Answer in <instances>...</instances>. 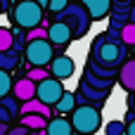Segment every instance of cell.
Listing matches in <instances>:
<instances>
[{
  "label": "cell",
  "instance_id": "1",
  "mask_svg": "<svg viewBox=\"0 0 135 135\" xmlns=\"http://www.w3.org/2000/svg\"><path fill=\"white\" fill-rule=\"evenodd\" d=\"M90 59L104 69L119 71V66L128 59V47H123L121 43H109L107 36L100 33L90 45Z\"/></svg>",
  "mask_w": 135,
  "mask_h": 135
},
{
  "label": "cell",
  "instance_id": "2",
  "mask_svg": "<svg viewBox=\"0 0 135 135\" xmlns=\"http://www.w3.org/2000/svg\"><path fill=\"white\" fill-rule=\"evenodd\" d=\"M59 19L57 21H62V24H66V28L71 31V40H78V38H83L88 31H90V19H88V14H85V9L78 5V2H69L59 14H57Z\"/></svg>",
  "mask_w": 135,
  "mask_h": 135
},
{
  "label": "cell",
  "instance_id": "3",
  "mask_svg": "<svg viewBox=\"0 0 135 135\" xmlns=\"http://www.w3.org/2000/svg\"><path fill=\"white\" fill-rule=\"evenodd\" d=\"M71 128L78 131L81 135H95L102 126V112L85 104V107H74L71 112Z\"/></svg>",
  "mask_w": 135,
  "mask_h": 135
},
{
  "label": "cell",
  "instance_id": "4",
  "mask_svg": "<svg viewBox=\"0 0 135 135\" xmlns=\"http://www.w3.org/2000/svg\"><path fill=\"white\" fill-rule=\"evenodd\" d=\"M43 19H45V9H40V7L33 5V2L19 0V2L12 7V21H14L17 28H21V31H31V28L40 26Z\"/></svg>",
  "mask_w": 135,
  "mask_h": 135
},
{
  "label": "cell",
  "instance_id": "5",
  "mask_svg": "<svg viewBox=\"0 0 135 135\" xmlns=\"http://www.w3.org/2000/svg\"><path fill=\"white\" fill-rule=\"evenodd\" d=\"M24 57L31 64V69H45L52 62L55 50L47 40H31V43L24 45Z\"/></svg>",
  "mask_w": 135,
  "mask_h": 135
},
{
  "label": "cell",
  "instance_id": "6",
  "mask_svg": "<svg viewBox=\"0 0 135 135\" xmlns=\"http://www.w3.org/2000/svg\"><path fill=\"white\" fill-rule=\"evenodd\" d=\"M64 93H66V90H64V83H59V81H55V78H45V81L36 83V95H33V100H38V102L45 104V107H55Z\"/></svg>",
  "mask_w": 135,
  "mask_h": 135
},
{
  "label": "cell",
  "instance_id": "7",
  "mask_svg": "<svg viewBox=\"0 0 135 135\" xmlns=\"http://www.w3.org/2000/svg\"><path fill=\"white\" fill-rule=\"evenodd\" d=\"M45 33H47L45 40L52 45L55 52H64V50L69 47V43H71V31H69L66 24H62V21H52V24H47Z\"/></svg>",
  "mask_w": 135,
  "mask_h": 135
},
{
  "label": "cell",
  "instance_id": "8",
  "mask_svg": "<svg viewBox=\"0 0 135 135\" xmlns=\"http://www.w3.org/2000/svg\"><path fill=\"white\" fill-rule=\"evenodd\" d=\"M47 66H50V69H47L50 78H55V81H59V83L66 81V78H71L74 71H76V62H74L69 55H55Z\"/></svg>",
  "mask_w": 135,
  "mask_h": 135
},
{
  "label": "cell",
  "instance_id": "9",
  "mask_svg": "<svg viewBox=\"0 0 135 135\" xmlns=\"http://www.w3.org/2000/svg\"><path fill=\"white\" fill-rule=\"evenodd\" d=\"M90 21H100V19H107L109 12H112V0H76Z\"/></svg>",
  "mask_w": 135,
  "mask_h": 135
},
{
  "label": "cell",
  "instance_id": "10",
  "mask_svg": "<svg viewBox=\"0 0 135 135\" xmlns=\"http://www.w3.org/2000/svg\"><path fill=\"white\" fill-rule=\"evenodd\" d=\"M9 95L19 102V104H24V102H28V100H33V95H36V83H31L28 78H17V81H12V90H9Z\"/></svg>",
  "mask_w": 135,
  "mask_h": 135
},
{
  "label": "cell",
  "instance_id": "11",
  "mask_svg": "<svg viewBox=\"0 0 135 135\" xmlns=\"http://www.w3.org/2000/svg\"><path fill=\"white\" fill-rule=\"evenodd\" d=\"M116 81H119V85H121L126 93H133V90H135V62L131 59V57L119 66V71H116Z\"/></svg>",
  "mask_w": 135,
  "mask_h": 135
},
{
  "label": "cell",
  "instance_id": "12",
  "mask_svg": "<svg viewBox=\"0 0 135 135\" xmlns=\"http://www.w3.org/2000/svg\"><path fill=\"white\" fill-rule=\"evenodd\" d=\"M19 116H40V119L50 121L52 119V109L45 107V104H40L38 100H28V102L19 104Z\"/></svg>",
  "mask_w": 135,
  "mask_h": 135
},
{
  "label": "cell",
  "instance_id": "13",
  "mask_svg": "<svg viewBox=\"0 0 135 135\" xmlns=\"http://www.w3.org/2000/svg\"><path fill=\"white\" fill-rule=\"evenodd\" d=\"M45 135H74V128L66 119L57 116V119H50L47 126H45Z\"/></svg>",
  "mask_w": 135,
  "mask_h": 135
},
{
  "label": "cell",
  "instance_id": "14",
  "mask_svg": "<svg viewBox=\"0 0 135 135\" xmlns=\"http://www.w3.org/2000/svg\"><path fill=\"white\" fill-rule=\"evenodd\" d=\"M133 9L131 12H114L112 9V14H109V28H114V31H121L126 24H133Z\"/></svg>",
  "mask_w": 135,
  "mask_h": 135
},
{
  "label": "cell",
  "instance_id": "15",
  "mask_svg": "<svg viewBox=\"0 0 135 135\" xmlns=\"http://www.w3.org/2000/svg\"><path fill=\"white\" fill-rule=\"evenodd\" d=\"M19 62H21V55H17L14 50H9V52H0V71H12V69H17L19 66Z\"/></svg>",
  "mask_w": 135,
  "mask_h": 135
},
{
  "label": "cell",
  "instance_id": "16",
  "mask_svg": "<svg viewBox=\"0 0 135 135\" xmlns=\"http://www.w3.org/2000/svg\"><path fill=\"white\" fill-rule=\"evenodd\" d=\"M119 43L123 47H133L135 45V24H126L121 31H119Z\"/></svg>",
  "mask_w": 135,
  "mask_h": 135
},
{
  "label": "cell",
  "instance_id": "17",
  "mask_svg": "<svg viewBox=\"0 0 135 135\" xmlns=\"http://www.w3.org/2000/svg\"><path fill=\"white\" fill-rule=\"evenodd\" d=\"M74 93H64L62 97H59V102L55 104V109L52 112H59V114H66V112H74Z\"/></svg>",
  "mask_w": 135,
  "mask_h": 135
},
{
  "label": "cell",
  "instance_id": "18",
  "mask_svg": "<svg viewBox=\"0 0 135 135\" xmlns=\"http://www.w3.org/2000/svg\"><path fill=\"white\" fill-rule=\"evenodd\" d=\"M0 107L9 114V119H14V116H19V102L12 97V95H5L2 100H0Z\"/></svg>",
  "mask_w": 135,
  "mask_h": 135
},
{
  "label": "cell",
  "instance_id": "19",
  "mask_svg": "<svg viewBox=\"0 0 135 135\" xmlns=\"http://www.w3.org/2000/svg\"><path fill=\"white\" fill-rule=\"evenodd\" d=\"M24 78H28L31 83H40V81L50 78V74H47V69H28Z\"/></svg>",
  "mask_w": 135,
  "mask_h": 135
},
{
  "label": "cell",
  "instance_id": "20",
  "mask_svg": "<svg viewBox=\"0 0 135 135\" xmlns=\"http://www.w3.org/2000/svg\"><path fill=\"white\" fill-rule=\"evenodd\" d=\"M12 50V33L9 28L0 26V52H9Z\"/></svg>",
  "mask_w": 135,
  "mask_h": 135
},
{
  "label": "cell",
  "instance_id": "21",
  "mask_svg": "<svg viewBox=\"0 0 135 135\" xmlns=\"http://www.w3.org/2000/svg\"><path fill=\"white\" fill-rule=\"evenodd\" d=\"M9 90H12V76L7 71H0V100L9 95Z\"/></svg>",
  "mask_w": 135,
  "mask_h": 135
},
{
  "label": "cell",
  "instance_id": "22",
  "mask_svg": "<svg viewBox=\"0 0 135 135\" xmlns=\"http://www.w3.org/2000/svg\"><path fill=\"white\" fill-rule=\"evenodd\" d=\"M69 2H71V0H47L45 9H50V14H55V17H57V14H59L64 7L69 5Z\"/></svg>",
  "mask_w": 135,
  "mask_h": 135
},
{
  "label": "cell",
  "instance_id": "23",
  "mask_svg": "<svg viewBox=\"0 0 135 135\" xmlns=\"http://www.w3.org/2000/svg\"><path fill=\"white\" fill-rule=\"evenodd\" d=\"M45 28L43 26H36V28H31L28 33H24V38H26V43H31V40H45Z\"/></svg>",
  "mask_w": 135,
  "mask_h": 135
},
{
  "label": "cell",
  "instance_id": "24",
  "mask_svg": "<svg viewBox=\"0 0 135 135\" xmlns=\"http://www.w3.org/2000/svg\"><path fill=\"white\" fill-rule=\"evenodd\" d=\"M123 131H126V126H123L121 121H109V123L104 126V133L107 135H123Z\"/></svg>",
  "mask_w": 135,
  "mask_h": 135
},
{
  "label": "cell",
  "instance_id": "25",
  "mask_svg": "<svg viewBox=\"0 0 135 135\" xmlns=\"http://www.w3.org/2000/svg\"><path fill=\"white\" fill-rule=\"evenodd\" d=\"M123 126H131V123H135V112H126V116H123V121H121Z\"/></svg>",
  "mask_w": 135,
  "mask_h": 135
},
{
  "label": "cell",
  "instance_id": "26",
  "mask_svg": "<svg viewBox=\"0 0 135 135\" xmlns=\"http://www.w3.org/2000/svg\"><path fill=\"white\" fill-rule=\"evenodd\" d=\"M7 135H28V131H26V128H21V126H17V128H9Z\"/></svg>",
  "mask_w": 135,
  "mask_h": 135
},
{
  "label": "cell",
  "instance_id": "27",
  "mask_svg": "<svg viewBox=\"0 0 135 135\" xmlns=\"http://www.w3.org/2000/svg\"><path fill=\"white\" fill-rule=\"evenodd\" d=\"M9 121H12V119H9V114L0 107V123H7V126H9Z\"/></svg>",
  "mask_w": 135,
  "mask_h": 135
},
{
  "label": "cell",
  "instance_id": "28",
  "mask_svg": "<svg viewBox=\"0 0 135 135\" xmlns=\"http://www.w3.org/2000/svg\"><path fill=\"white\" fill-rule=\"evenodd\" d=\"M26 2H33V5H38L40 9H45V5H47V0H26Z\"/></svg>",
  "mask_w": 135,
  "mask_h": 135
},
{
  "label": "cell",
  "instance_id": "29",
  "mask_svg": "<svg viewBox=\"0 0 135 135\" xmlns=\"http://www.w3.org/2000/svg\"><path fill=\"white\" fill-rule=\"evenodd\" d=\"M7 131H9V126L7 123H0V135H7Z\"/></svg>",
  "mask_w": 135,
  "mask_h": 135
}]
</instances>
